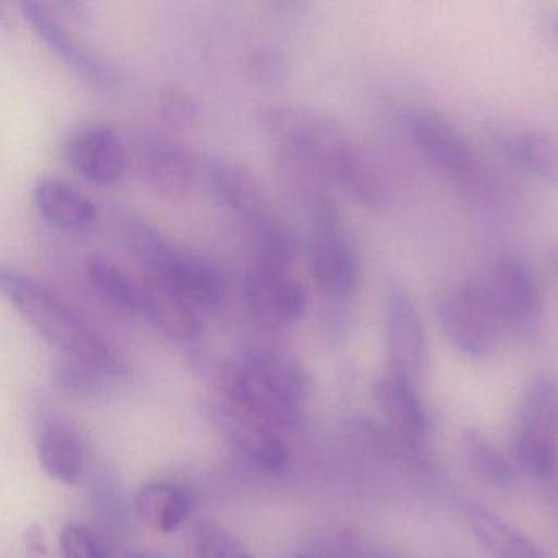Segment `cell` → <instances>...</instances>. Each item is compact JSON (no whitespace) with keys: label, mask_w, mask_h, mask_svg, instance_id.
<instances>
[{"label":"cell","mask_w":558,"mask_h":558,"mask_svg":"<svg viewBox=\"0 0 558 558\" xmlns=\"http://www.w3.org/2000/svg\"><path fill=\"white\" fill-rule=\"evenodd\" d=\"M385 345L387 372L417 385L426 371V332L413 300L397 286L385 295Z\"/></svg>","instance_id":"cell-10"},{"label":"cell","mask_w":558,"mask_h":558,"mask_svg":"<svg viewBox=\"0 0 558 558\" xmlns=\"http://www.w3.org/2000/svg\"><path fill=\"white\" fill-rule=\"evenodd\" d=\"M256 264L259 266L292 269L299 254V238L295 231L276 214L251 228Z\"/></svg>","instance_id":"cell-25"},{"label":"cell","mask_w":558,"mask_h":558,"mask_svg":"<svg viewBox=\"0 0 558 558\" xmlns=\"http://www.w3.org/2000/svg\"><path fill=\"white\" fill-rule=\"evenodd\" d=\"M0 289L48 344L70 355L77 365L96 374H122L125 364L116 345L47 283L2 264Z\"/></svg>","instance_id":"cell-2"},{"label":"cell","mask_w":558,"mask_h":558,"mask_svg":"<svg viewBox=\"0 0 558 558\" xmlns=\"http://www.w3.org/2000/svg\"><path fill=\"white\" fill-rule=\"evenodd\" d=\"M84 277L90 290L107 305L142 315L145 283L133 279L116 260L104 254H93L84 264Z\"/></svg>","instance_id":"cell-21"},{"label":"cell","mask_w":558,"mask_h":558,"mask_svg":"<svg viewBox=\"0 0 558 558\" xmlns=\"http://www.w3.org/2000/svg\"><path fill=\"white\" fill-rule=\"evenodd\" d=\"M149 282L194 310L198 315L217 312L228 295L223 270L204 254L166 241L145 266Z\"/></svg>","instance_id":"cell-7"},{"label":"cell","mask_w":558,"mask_h":558,"mask_svg":"<svg viewBox=\"0 0 558 558\" xmlns=\"http://www.w3.org/2000/svg\"><path fill=\"white\" fill-rule=\"evenodd\" d=\"M32 198L41 217L63 231L87 230L99 218V208L89 195L54 175L38 179Z\"/></svg>","instance_id":"cell-17"},{"label":"cell","mask_w":558,"mask_h":558,"mask_svg":"<svg viewBox=\"0 0 558 558\" xmlns=\"http://www.w3.org/2000/svg\"><path fill=\"white\" fill-rule=\"evenodd\" d=\"M243 300L251 318L267 329L295 325L308 306V293L292 270L259 264L244 277Z\"/></svg>","instance_id":"cell-8"},{"label":"cell","mask_w":558,"mask_h":558,"mask_svg":"<svg viewBox=\"0 0 558 558\" xmlns=\"http://www.w3.org/2000/svg\"><path fill=\"white\" fill-rule=\"evenodd\" d=\"M463 452L470 469L483 482L496 488H508L511 485L514 478L512 466L482 433L469 429L463 434Z\"/></svg>","instance_id":"cell-26"},{"label":"cell","mask_w":558,"mask_h":558,"mask_svg":"<svg viewBox=\"0 0 558 558\" xmlns=\"http://www.w3.org/2000/svg\"><path fill=\"white\" fill-rule=\"evenodd\" d=\"M544 25L548 37H550L558 47V4H551L545 9Z\"/></svg>","instance_id":"cell-30"},{"label":"cell","mask_w":558,"mask_h":558,"mask_svg":"<svg viewBox=\"0 0 558 558\" xmlns=\"http://www.w3.org/2000/svg\"><path fill=\"white\" fill-rule=\"evenodd\" d=\"M19 8L25 21L31 24L32 31L74 73L100 89H110L116 86L119 81L116 66L86 45L81 44L45 2L22 0L19 2Z\"/></svg>","instance_id":"cell-12"},{"label":"cell","mask_w":558,"mask_h":558,"mask_svg":"<svg viewBox=\"0 0 558 558\" xmlns=\"http://www.w3.org/2000/svg\"><path fill=\"white\" fill-rule=\"evenodd\" d=\"M259 123L279 155L312 166L362 207L384 205L380 172L331 117L306 106L274 104L260 110Z\"/></svg>","instance_id":"cell-1"},{"label":"cell","mask_w":558,"mask_h":558,"mask_svg":"<svg viewBox=\"0 0 558 558\" xmlns=\"http://www.w3.org/2000/svg\"><path fill=\"white\" fill-rule=\"evenodd\" d=\"M306 260L316 286L335 302H345L357 290L361 259L357 247L342 221L335 197L308 210Z\"/></svg>","instance_id":"cell-6"},{"label":"cell","mask_w":558,"mask_h":558,"mask_svg":"<svg viewBox=\"0 0 558 558\" xmlns=\"http://www.w3.org/2000/svg\"><path fill=\"white\" fill-rule=\"evenodd\" d=\"M197 558H253L246 545L215 522H201L194 531Z\"/></svg>","instance_id":"cell-27"},{"label":"cell","mask_w":558,"mask_h":558,"mask_svg":"<svg viewBox=\"0 0 558 558\" xmlns=\"http://www.w3.org/2000/svg\"><path fill=\"white\" fill-rule=\"evenodd\" d=\"M61 151L77 174L97 185L117 184L129 168L125 143L107 123H77L63 136Z\"/></svg>","instance_id":"cell-9"},{"label":"cell","mask_w":558,"mask_h":558,"mask_svg":"<svg viewBox=\"0 0 558 558\" xmlns=\"http://www.w3.org/2000/svg\"><path fill=\"white\" fill-rule=\"evenodd\" d=\"M488 282L506 332L521 339L534 338L541 328L542 292L527 264L515 256H502Z\"/></svg>","instance_id":"cell-11"},{"label":"cell","mask_w":558,"mask_h":558,"mask_svg":"<svg viewBox=\"0 0 558 558\" xmlns=\"http://www.w3.org/2000/svg\"><path fill=\"white\" fill-rule=\"evenodd\" d=\"M205 178L218 205L240 218L250 230L274 215L266 192L246 166L214 156L205 165Z\"/></svg>","instance_id":"cell-14"},{"label":"cell","mask_w":558,"mask_h":558,"mask_svg":"<svg viewBox=\"0 0 558 558\" xmlns=\"http://www.w3.org/2000/svg\"><path fill=\"white\" fill-rule=\"evenodd\" d=\"M135 512L143 524L162 534L175 532L192 512V495L171 482H149L135 496Z\"/></svg>","instance_id":"cell-19"},{"label":"cell","mask_w":558,"mask_h":558,"mask_svg":"<svg viewBox=\"0 0 558 558\" xmlns=\"http://www.w3.org/2000/svg\"><path fill=\"white\" fill-rule=\"evenodd\" d=\"M407 132L414 148L442 174L465 181L476 171V155L470 143L437 113H413Z\"/></svg>","instance_id":"cell-13"},{"label":"cell","mask_w":558,"mask_h":558,"mask_svg":"<svg viewBox=\"0 0 558 558\" xmlns=\"http://www.w3.org/2000/svg\"><path fill=\"white\" fill-rule=\"evenodd\" d=\"M38 462L50 478L76 485L86 469V450L80 434L64 421L51 420L38 436Z\"/></svg>","instance_id":"cell-18"},{"label":"cell","mask_w":558,"mask_h":558,"mask_svg":"<svg viewBox=\"0 0 558 558\" xmlns=\"http://www.w3.org/2000/svg\"><path fill=\"white\" fill-rule=\"evenodd\" d=\"M469 524L489 558H547L531 538L485 509L473 508Z\"/></svg>","instance_id":"cell-23"},{"label":"cell","mask_w":558,"mask_h":558,"mask_svg":"<svg viewBox=\"0 0 558 558\" xmlns=\"http://www.w3.org/2000/svg\"><path fill=\"white\" fill-rule=\"evenodd\" d=\"M140 171L148 187L166 198H182L197 181V159L185 143L171 136H151L142 145Z\"/></svg>","instance_id":"cell-15"},{"label":"cell","mask_w":558,"mask_h":558,"mask_svg":"<svg viewBox=\"0 0 558 558\" xmlns=\"http://www.w3.org/2000/svg\"><path fill=\"white\" fill-rule=\"evenodd\" d=\"M159 106L161 116L174 126H189L197 120V100L182 87H166L159 97Z\"/></svg>","instance_id":"cell-29"},{"label":"cell","mask_w":558,"mask_h":558,"mask_svg":"<svg viewBox=\"0 0 558 558\" xmlns=\"http://www.w3.org/2000/svg\"><path fill=\"white\" fill-rule=\"evenodd\" d=\"M64 558H112L102 538L86 525L70 522L60 534Z\"/></svg>","instance_id":"cell-28"},{"label":"cell","mask_w":558,"mask_h":558,"mask_svg":"<svg viewBox=\"0 0 558 558\" xmlns=\"http://www.w3.org/2000/svg\"><path fill=\"white\" fill-rule=\"evenodd\" d=\"M515 465L535 480L554 476L558 463V377L542 372L525 387L511 434Z\"/></svg>","instance_id":"cell-5"},{"label":"cell","mask_w":558,"mask_h":558,"mask_svg":"<svg viewBox=\"0 0 558 558\" xmlns=\"http://www.w3.org/2000/svg\"><path fill=\"white\" fill-rule=\"evenodd\" d=\"M223 429L231 442L259 469L277 472L287 465V449L272 427L234 410L223 416Z\"/></svg>","instance_id":"cell-20"},{"label":"cell","mask_w":558,"mask_h":558,"mask_svg":"<svg viewBox=\"0 0 558 558\" xmlns=\"http://www.w3.org/2000/svg\"><path fill=\"white\" fill-rule=\"evenodd\" d=\"M436 318L450 344L472 361L492 357L506 335L488 280H463L440 293Z\"/></svg>","instance_id":"cell-4"},{"label":"cell","mask_w":558,"mask_h":558,"mask_svg":"<svg viewBox=\"0 0 558 558\" xmlns=\"http://www.w3.org/2000/svg\"><path fill=\"white\" fill-rule=\"evenodd\" d=\"M227 391L241 413L272 429H289L302 417L308 378L289 352L256 349L230 368Z\"/></svg>","instance_id":"cell-3"},{"label":"cell","mask_w":558,"mask_h":558,"mask_svg":"<svg viewBox=\"0 0 558 558\" xmlns=\"http://www.w3.org/2000/svg\"><path fill=\"white\" fill-rule=\"evenodd\" d=\"M377 397L390 433L410 449L420 447L426 439L427 414L416 384L387 372L378 384Z\"/></svg>","instance_id":"cell-16"},{"label":"cell","mask_w":558,"mask_h":558,"mask_svg":"<svg viewBox=\"0 0 558 558\" xmlns=\"http://www.w3.org/2000/svg\"><path fill=\"white\" fill-rule=\"evenodd\" d=\"M509 159L522 171L558 189V143L538 130L518 133L506 140Z\"/></svg>","instance_id":"cell-24"},{"label":"cell","mask_w":558,"mask_h":558,"mask_svg":"<svg viewBox=\"0 0 558 558\" xmlns=\"http://www.w3.org/2000/svg\"><path fill=\"white\" fill-rule=\"evenodd\" d=\"M374 558H403V557H397V555H380V557H374Z\"/></svg>","instance_id":"cell-31"},{"label":"cell","mask_w":558,"mask_h":558,"mask_svg":"<svg viewBox=\"0 0 558 558\" xmlns=\"http://www.w3.org/2000/svg\"><path fill=\"white\" fill-rule=\"evenodd\" d=\"M142 315L162 335L179 342L195 341L204 332V316L145 280Z\"/></svg>","instance_id":"cell-22"}]
</instances>
